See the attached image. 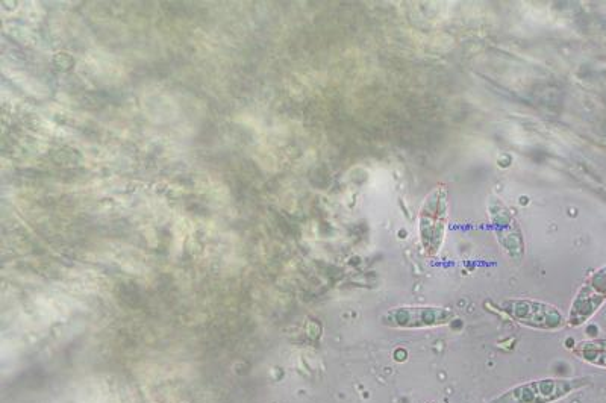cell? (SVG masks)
Segmentation results:
<instances>
[{
    "label": "cell",
    "mask_w": 606,
    "mask_h": 403,
    "mask_svg": "<svg viewBox=\"0 0 606 403\" xmlns=\"http://www.w3.org/2000/svg\"><path fill=\"white\" fill-rule=\"evenodd\" d=\"M502 310L522 325L538 329H558L564 325L563 314L552 305L535 300H507Z\"/></svg>",
    "instance_id": "obj_4"
},
{
    "label": "cell",
    "mask_w": 606,
    "mask_h": 403,
    "mask_svg": "<svg viewBox=\"0 0 606 403\" xmlns=\"http://www.w3.org/2000/svg\"><path fill=\"white\" fill-rule=\"evenodd\" d=\"M588 379H543L514 387L491 403H550L588 384Z\"/></svg>",
    "instance_id": "obj_2"
},
{
    "label": "cell",
    "mask_w": 606,
    "mask_h": 403,
    "mask_svg": "<svg viewBox=\"0 0 606 403\" xmlns=\"http://www.w3.org/2000/svg\"><path fill=\"white\" fill-rule=\"evenodd\" d=\"M455 314L446 308L403 307L388 311L384 323L393 328H428V326L446 325Z\"/></svg>",
    "instance_id": "obj_5"
},
{
    "label": "cell",
    "mask_w": 606,
    "mask_h": 403,
    "mask_svg": "<svg viewBox=\"0 0 606 403\" xmlns=\"http://www.w3.org/2000/svg\"><path fill=\"white\" fill-rule=\"evenodd\" d=\"M606 302V266L588 276L573 300L570 326H581Z\"/></svg>",
    "instance_id": "obj_3"
},
{
    "label": "cell",
    "mask_w": 606,
    "mask_h": 403,
    "mask_svg": "<svg viewBox=\"0 0 606 403\" xmlns=\"http://www.w3.org/2000/svg\"><path fill=\"white\" fill-rule=\"evenodd\" d=\"M575 354L585 363L593 364L606 369V338L599 340L582 341L576 346Z\"/></svg>",
    "instance_id": "obj_6"
},
{
    "label": "cell",
    "mask_w": 606,
    "mask_h": 403,
    "mask_svg": "<svg viewBox=\"0 0 606 403\" xmlns=\"http://www.w3.org/2000/svg\"><path fill=\"white\" fill-rule=\"evenodd\" d=\"M447 228V193L444 187H435L426 196L419 214L420 240L426 254H438L443 246Z\"/></svg>",
    "instance_id": "obj_1"
}]
</instances>
